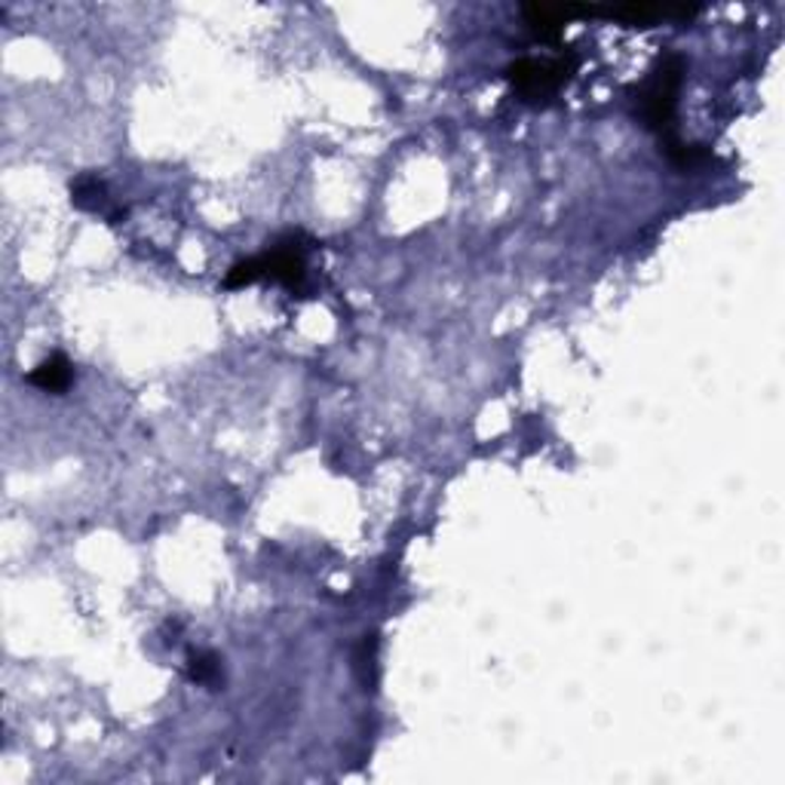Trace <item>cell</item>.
<instances>
[{
	"label": "cell",
	"mask_w": 785,
	"mask_h": 785,
	"mask_svg": "<svg viewBox=\"0 0 785 785\" xmlns=\"http://www.w3.org/2000/svg\"><path fill=\"white\" fill-rule=\"evenodd\" d=\"M577 71H580V53L562 50L550 59H537V55L515 59L506 69V81L525 105H550L555 95L574 81Z\"/></svg>",
	"instance_id": "obj_3"
},
{
	"label": "cell",
	"mask_w": 785,
	"mask_h": 785,
	"mask_svg": "<svg viewBox=\"0 0 785 785\" xmlns=\"http://www.w3.org/2000/svg\"><path fill=\"white\" fill-rule=\"evenodd\" d=\"M102 193H105V185L93 176L77 178V181L71 185V200H74V206H81V209H98Z\"/></svg>",
	"instance_id": "obj_8"
},
{
	"label": "cell",
	"mask_w": 785,
	"mask_h": 785,
	"mask_svg": "<svg viewBox=\"0 0 785 785\" xmlns=\"http://www.w3.org/2000/svg\"><path fill=\"white\" fill-rule=\"evenodd\" d=\"M522 19L537 41L558 43L565 25L574 19H583V3H525Z\"/></svg>",
	"instance_id": "obj_4"
},
{
	"label": "cell",
	"mask_w": 785,
	"mask_h": 785,
	"mask_svg": "<svg viewBox=\"0 0 785 785\" xmlns=\"http://www.w3.org/2000/svg\"><path fill=\"white\" fill-rule=\"evenodd\" d=\"M311 240L304 233H285L280 240H273L261 255L237 261L228 276L224 289H245L255 283H276L285 285L289 292H301L307 280V249Z\"/></svg>",
	"instance_id": "obj_2"
},
{
	"label": "cell",
	"mask_w": 785,
	"mask_h": 785,
	"mask_svg": "<svg viewBox=\"0 0 785 785\" xmlns=\"http://www.w3.org/2000/svg\"><path fill=\"white\" fill-rule=\"evenodd\" d=\"M660 150L666 154V160L672 163L676 169H681V172H693V169H700V166L712 160V150L705 148V145H693V142H684V138H678V142Z\"/></svg>",
	"instance_id": "obj_6"
},
{
	"label": "cell",
	"mask_w": 785,
	"mask_h": 785,
	"mask_svg": "<svg viewBox=\"0 0 785 785\" xmlns=\"http://www.w3.org/2000/svg\"><path fill=\"white\" fill-rule=\"evenodd\" d=\"M188 678L193 684H209L216 688L221 681V660L212 650H193L188 657Z\"/></svg>",
	"instance_id": "obj_7"
},
{
	"label": "cell",
	"mask_w": 785,
	"mask_h": 785,
	"mask_svg": "<svg viewBox=\"0 0 785 785\" xmlns=\"http://www.w3.org/2000/svg\"><path fill=\"white\" fill-rule=\"evenodd\" d=\"M71 380H74V368H71L65 353L46 356V359L38 363V366L31 368V375H28V384L43 393H65L71 387Z\"/></svg>",
	"instance_id": "obj_5"
},
{
	"label": "cell",
	"mask_w": 785,
	"mask_h": 785,
	"mask_svg": "<svg viewBox=\"0 0 785 785\" xmlns=\"http://www.w3.org/2000/svg\"><path fill=\"white\" fill-rule=\"evenodd\" d=\"M688 62L681 53H663L653 69L645 74V81L632 86L638 121L660 138V148L678 142V95L684 86Z\"/></svg>",
	"instance_id": "obj_1"
}]
</instances>
